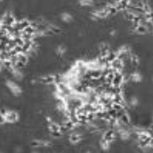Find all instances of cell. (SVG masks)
I'll return each mask as SVG.
<instances>
[{
	"instance_id": "cell-6",
	"label": "cell",
	"mask_w": 153,
	"mask_h": 153,
	"mask_svg": "<svg viewBox=\"0 0 153 153\" xmlns=\"http://www.w3.org/2000/svg\"><path fill=\"white\" fill-rule=\"evenodd\" d=\"M94 3L92 1H79V5H81V6H91Z\"/></svg>"
},
{
	"instance_id": "cell-3",
	"label": "cell",
	"mask_w": 153,
	"mask_h": 153,
	"mask_svg": "<svg viewBox=\"0 0 153 153\" xmlns=\"http://www.w3.org/2000/svg\"><path fill=\"white\" fill-rule=\"evenodd\" d=\"M82 139V135L79 133V132H72V133L69 135V141L72 144H76L80 142V140Z\"/></svg>"
},
{
	"instance_id": "cell-4",
	"label": "cell",
	"mask_w": 153,
	"mask_h": 153,
	"mask_svg": "<svg viewBox=\"0 0 153 153\" xmlns=\"http://www.w3.org/2000/svg\"><path fill=\"white\" fill-rule=\"evenodd\" d=\"M60 20L64 23H70L73 20V16L69 12H62L60 13Z\"/></svg>"
},
{
	"instance_id": "cell-2",
	"label": "cell",
	"mask_w": 153,
	"mask_h": 153,
	"mask_svg": "<svg viewBox=\"0 0 153 153\" xmlns=\"http://www.w3.org/2000/svg\"><path fill=\"white\" fill-rule=\"evenodd\" d=\"M1 112L4 116L5 123L13 124V123H16L17 121L19 120V114H18V112L15 110H9V109H6V110H3Z\"/></svg>"
},
{
	"instance_id": "cell-5",
	"label": "cell",
	"mask_w": 153,
	"mask_h": 153,
	"mask_svg": "<svg viewBox=\"0 0 153 153\" xmlns=\"http://www.w3.org/2000/svg\"><path fill=\"white\" fill-rule=\"evenodd\" d=\"M67 52V48H66V46L60 44L56 47L55 49V54L57 57H63Z\"/></svg>"
},
{
	"instance_id": "cell-7",
	"label": "cell",
	"mask_w": 153,
	"mask_h": 153,
	"mask_svg": "<svg viewBox=\"0 0 153 153\" xmlns=\"http://www.w3.org/2000/svg\"><path fill=\"white\" fill-rule=\"evenodd\" d=\"M31 153H40V152L38 151V150H33V151L31 152Z\"/></svg>"
},
{
	"instance_id": "cell-1",
	"label": "cell",
	"mask_w": 153,
	"mask_h": 153,
	"mask_svg": "<svg viewBox=\"0 0 153 153\" xmlns=\"http://www.w3.org/2000/svg\"><path fill=\"white\" fill-rule=\"evenodd\" d=\"M5 86L8 89V91L13 95L14 97H19L22 94V88L17 84L16 81H13L11 79H7L5 81Z\"/></svg>"
}]
</instances>
